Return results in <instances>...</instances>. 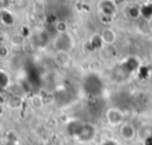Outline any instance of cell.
Returning <instances> with one entry per match:
<instances>
[{"mask_svg": "<svg viewBox=\"0 0 152 145\" xmlns=\"http://www.w3.org/2000/svg\"><path fill=\"white\" fill-rule=\"evenodd\" d=\"M66 133L80 143H90L96 135V127L90 122L70 120L66 124Z\"/></svg>", "mask_w": 152, "mask_h": 145, "instance_id": "6da1fadb", "label": "cell"}, {"mask_svg": "<svg viewBox=\"0 0 152 145\" xmlns=\"http://www.w3.org/2000/svg\"><path fill=\"white\" fill-rule=\"evenodd\" d=\"M83 89L90 96H99L103 92L102 80L97 75L90 74L83 80Z\"/></svg>", "mask_w": 152, "mask_h": 145, "instance_id": "7a4b0ae2", "label": "cell"}, {"mask_svg": "<svg viewBox=\"0 0 152 145\" xmlns=\"http://www.w3.org/2000/svg\"><path fill=\"white\" fill-rule=\"evenodd\" d=\"M52 46L55 51H70L74 46V38L69 32H63V33H57L53 38Z\"/></svg>", "mask_w": 152, "mask_h": 145, "instance_id": "3957f363", "label": "cell"}, {"mask_svg": "<svg viewBox=\"0 0 152 145\" xmlns=\"http://www.w3.org/2000/svg\"><path fill=\"white\" fill-rule=\"evenodd\" d=\"M106 120L112 126H120L125 122V113L118 107H110L106 112Z\"/></svg>", "mask_w": 152, "mask_h": 145, "instance_id": "277c9868", "label": "cell"}, {"mask_svg": "<svg viewBox=\"0 0 152 145\" xmlns=\"http://www.w3.org/2000/svg\"><path fill=\"white\" fill-rule=\"evenodd\" d=\"M99 11L102 15L113 18L118 13V6L114 0H100L99 1Z\"/></svg>", "mask_w": 152, "mask_h": 145, "instance_id": "5b68a950", "label": "cell"}, {"mask_svg": "<svg viewBox=\"0 0 152 145\" xmlns=\"http://www.w3.org/2000/svg\"><path fill=\"white\" fill-rule=\"evenodd\" d=\"M137 133L138 132H137L135 126L133 124H131V122L125 121L124 124H121L119 126V134H120V137L125 141H132V140H134L135 137H137Z\"/></svg>", "mask_w": 152, "mask_h": 145, "instance_id": "8992f818", "label": "cell"}, {"mask_svg": "<svg viewBox=\"0 0 152 145\" xmlns=\"http://www.w3.org/2000/svg\"><path fill=\"white\" fill-rule=\"evenodd\" d=\"M0 21L6 27H12L15 24V17L13 12L7 7L0 8Z\"/></svg>", "mask_w": 152, "mask_h": 145, "instance_id": "52a82bcc", "label": "cell"}, {"mask_svg": "<svg viewBox=\"0 0 152 145\" xmlns=\"http://www.w3.org/2000/svg\"><path fill=\"white\" fill-rule=\"evenodd\" d=\"M100 37H101V40H102V44L104 46H109V45H114L115 40H116V32L115 30L110 29V27H106L101 31L100 33Z\"/></svg>", "mask_w": 152, "mask_h": 145, "instance_id": "ba28073f", "label": "cell"}, {"mask_svg": "<svg viewBox=\"0 0 152 145\" xmlns=\"http://www.w3.org/2000/svg\"><path fill=\"white\" fill-rule=\"evenodd\" d=\"M55 62L59 67H68L71 62V56L68 51H57L55 55Z\"/></svg>", "mask_w": 152, "mask_h": 145, "instance_id": "9c48e42d", "label": "cell"}, {"mask_svg": "<svg viewBox=\"0 0 152 145\" xmlns=\"http://www.w3.org/2000/svg\"><path fill=\"white\" fill-rule=\"evenodd\" d=\"M126 15H127L129 19H132V20H137V19H139V18L141 17V10H140V7H138V6L131 5V6H128L127 10H126Z\"/></svg>", "mask_w": 152, "mask_h": 145, "instance_id": "30bf717a", "label": "cell"}, {"mask_svg": "<svg viewBox=\"0 0 152 145\" xmlns=\"http://www.w3.org/2000/svg\"><path fill=\"white\" fill-rule=\"evenodd\" d=\"M10 84H11V76H10V74L6 70L1 69L0 70V87H1V89L6 90L10 87Z\"/></svg>", "mask_w": 152, "mask_h": 145, "instance_id": "8fae6325", "label": "cell"}, {"mask_svg": "<svg viewBox=\"0 0 152 145\" xmlns=\"http://www.w3.org/2000/svg\"><path fill=\"white\" fill-rule=\"evenodd\" d=\"M25 43V37L21 33H13L10 37V44L13 46H21Z\"/></svg>", "mask_w": 152, "mask_h": 145, "instance_id": "7c38bea8", "label": "cell"}, {"mask_svg": "<svg viewBox=\"0 0 152 145\" xmlns=\"http://www.w3.org/2000/svg\"><path fill=\"white\" fill-rule=\"evenodd\" d=\"M140 10H141V17H144L147 20L152 19V4H145L140 7Z\"/></svg>", "mask_w": 152, "mask_h": 145, "instance_id": "4fadbf2b", "label": "cell"}, {"mask_svg": "<svg viewBox=\"0 0 152 145\" xmlns=\"http://www.w3.org/2000/svg\"><path fill=\"white\" fill-rule=\"evenodd\" d=\"M55 30H56V33L68 32V24L63 20H58L55 23Z\"/></svg>", "mask_w": 152, "mask_h": 145, "instance_id": "5bb4252c", "label": "cell"}, {"mask_svg": "<svg viewBox=\"0 0 152 145\" xmlns=\"http://www.w3.org/2000/svg\"><path fill=\"white\" fill-rule=\"evenodd\" d=\"M10 52H11L10 46L6 45L5 43H2V44L0 45V58H1V59H6V58L10 56Z\"/></svg>", "mask_w": 152, "mask_h": 145, "instance_id": "9a60e30c", "label": "cell"}, {"mask_svg": "<svg viewBox=\"0 0 152 145\" xmlns=\"http://www.w3.org/2000/svg\"><path fill=\"white\" fill-rule=\"evenodd\" d=\"M31 102H32V105H33L34 107H42V105H43V100H42V97L38 96V95H34V96L31 99Z\"/></svg>", "mask_w": 152, "mask_h": 145, "instance_id": "2e32d148", "label": "cell"}, {"mask_svg": "<svg viewBox=\"0 0 152 145\" xmlns=\"http://www.w3.org/2000/svg\"><path fill=\"white\" fill-rule=\"evenodd\" d=\"M101 145H119V144L113 139H106V140H103L101 143Z\"/></svg>", "mask_w": 152, "mask_h": 145, "instance_id": "e0dca14e", "label": "cell"}, {"mask_svg": "<svg viewBox=\"0 0 152 145\" xmlns=\"http://www.w3.org/2000/svg\"><path fill=\"white\" fill-rule=\"evenodd\" d=\"M2 145H20V144H19V140H8V139H6Z\"/></svg>", "mask_w": 152, "mask_h": 145, "instance_id": "ac0fdd59", "label": "cell"}, {"mask_svg": "<svg viewBox=\"0 0 152 145\" xmlns=\"http://www.w3.org/2000/svg\"><path fill=\"white\" fill-rule=\"evenodd\" d=\"M151 58H152V50H151Z\"/></svg>", "mask_w": 152, "mask_h": 145, "instance_id": "d6986e66", "label": "cell"}, {"mask_svg": "<svg viewBox=\"0 0 152 145\" xmlns=\"http://www.w3.org/2000/svg\"><path fill=\"white\" fill-rule=\"evenodd\" d=\"M17 1H23V0H17Z\"/></svg>", "mask_w": 152, "mask_h": 145, "instance_id": "ffe728a7", "label": "cell"}]
</instances>
